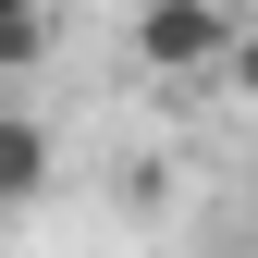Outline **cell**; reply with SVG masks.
<instances>
[{
  "instance_id": "cell-2",
  "label": "cell",
  "mask_w": 258,
  "mask_h": 258,
  "mask_svg": "<svg viewBox=\"0 0 258 258\" xmlns=\"http://www.w3.org/2000/svg\"><path fill=\"white\" fill-rule=\"evenodd\" d=\"M49 197V136L25 111H0V209H37Z\"/></svg>"
},
{
  "instance_id": "cell-1",
  "label": "cell",
  "mask_w": 258,
  "mask_h": 258,
  "mask_svg": "<svg viewBox=\"0 0 258 258\" xmlns=\"http://www.w3.org/2000/svg\"><path fill=\"white\" fill-rule=\"evenodd\" d=\"M246 37L234 0H136V61L148 74H221Z\"/></svg>"
},
{
  "instance_id": "cell-4",
  "label": "cell",
  "mask_w": 258,
  "mask_h": 258,
  "mask_svg": "<svg viewBox=\"0 0 258 258\" xmlns=\"http://www.w3.org/2000/svg\"><path fill=\"white\" fill-rule=\"evenodd\" d=\"M221 86H234V99L258 111V25H246V37H234V61H221Z\"/></svg>"
},
{
  "instance_id": "cell-3",
  "label": "cell",
  "mask_w": 258,
  "mask_h": 258,
  "mask_svg": "<svg viewBox=\"0 0 258 258\" xmlns=\"http://www.w3.org/2000/svg\"><path fill=\"white\" fill-rule=\"evenodd\" d=\"M37 49H49V13L37 0H0V74H25Z\"/></svg>"
}]
</instances>
